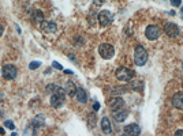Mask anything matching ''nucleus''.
Here are the masks:
<instances>
[{"label":"nucleus","mask_w":183,"mask_h":136,"mask_svg":"<svg viewBox=\"0 0 183 136\" xmlns=\"http://www.w3.org/2000/svg\"><path fill=\"white\" fill-rule=\"evenodd\" d=\"M64 89H62L60 86H55V89L52 91V95H51V106L55 109H59L60 106L63 105L64 102Z\"/></svg>","instance_id":"f257e3e1"},{"label":"nucleus","mask_w":183,"mask_h":136,"mask_svg":"<svg viewBox=\"0 0 183 136\" xmlns=\"http://www.w3.org/2000/svg\"><path fill=\"white\" fill-rule=\"evenodd\" d=\"M148 61V52L142 45H137L134 49V63L137 66H143Z\"/></svg>","instance_id":"f03ea898"},{"label":"nucleus","mask_w":183,"mask_h":136,"mask_svg":"<svg viewBox=\"0 0 183 136\" xmlns=\"http://www.w3.org/2000/svg\"><path fill=\"white\" fill-rule=\"evenodd\" d=\"M116 78L119 79V80L122 82H130L133 80V78L135 76V72L134 71H131L130 68H127V67H119L118 70H116Z\"/></svg>","instance_id":"7ed1b4c3"},{"label":"nucleus","mask_w":183,"mask_h":136,"mask_svg":"<svg viewBox=\"0 0 183 136\" xmlns=\"http://www.w3.org/2000/svg\"><path fill=\"white\" fill-rule=\"evenodd\" d=\"M99 53L103 58L108 60V58L113 57V54H115V48L112 47L111 44H101L99 47Z\"/></svg>","instance_id":"20e7f679"},{"label":"nucleus","mask_w":183,"mask_h":136,"mask_svg":"<svg viewBox=\"0 0 183 136\" xmlns=\"http://www.w3.org/2000/svg\"><path fill=\"white\" fill-rule=\"evenodd\" d=\"M97 20H99V23L101 26H107L113 20V15L107 10H103V11H100L97 14Z\"/></svg>","instance_id":"39448f33"},{"label":"nucleus","mask_w":183,"mask_h":136,"mask_svg":"<svg viewBox=\"0 0 183 136\" xmlns=\"http://www.w3.org/2000/svg\"><path fill=\"white\" fill-rule=\"evenodd\" d=\"M16 75H18V70H16L15 66H12V64H6L3 67V76L8 80H12V79L16 78Z\"/></svg>","instance_id":"423d86ee"},{"label":"nucleus","mask_w":183,"mask_h":136,"mask_svg":"<svg viewBox=\"0 0 183 136\" xmlns=\"http://www.w3.org/2000/svg\"><path fill=\"white\" fill-rule=\"evenodd\" d=\"M145 35H146L148 39H150V41H155L160 37V29L159 26H156V25H149L146 27V30H145Z\"/></svg>","instance_id":"0eeeda50"},{"label":"nucleus","mask_w":183,"mask_h":136,"mask_svg":"<svg viewBox=\"0 0 183 136\" xmlns=\"http://www.w3.org/2000/svg\"><path fill=\"white\" fill-rule=\"evenodd\" d=\"M164 31H165V34L168 35V37H171V38H175V37H178L179 35V27L176 26L175 23H172V22H167L165 23V26H164Z\"/></svg>","instance_id":"6e6552de"},{"label":"nucleus","mask_w":183,"mask_h":136,"mask_svg":"<svg viewBox=\"0 0 183 136\" xmlns=\"http://www.w3.org/2000/svg\"><path fill=\"white\" fill-rule=\"evenodd\" d=\"M40 29L44 31V33L49 34V33H55V31L57 30V26H56L55 22H51V20H44V22L40 25Z\"/></svg>","instance_id":"1a4fd4ad"},{"label":"nucleus","mask_w":183,"mask_h":136,"mask_svg":"<svg viewBox=\"0 0 183 136\" xmlns=\"http://www.w3.org/2000/svg\"><path fill=\"white\" fill-rule=\"evenodd\" d=\"M108 106H109L112 110H118V109H122L124 106V101L120 97H113L108 101Z\"/></svg>","instance_id":"9d476101"},{"label":"nucleus","mask_w":183,"mask_h":136,"mask_svg":"<svg viewBox=\"0 0 183 136\" xmlns=\"http://www.w3.org/2000/svg\"><path fill=\"white\" fill-rule=\"evenodd\" d=\"M124 133H127L130 136H138L141 133V127L138 124H128L124 127Z\"/></svg>","instance_id":"9b49d317"},{"label":"nucleus","mask_w":183,"mask_h":136,"mask_svg":"<svg viewBox=\"0 0 183 136\" xmlns=\"http://www.w3.org/2000/svg\"><path fill=\"white\" fill-rule=\"evenodd\" d=\"M172 105H174V108L183 110V91H178V93L174 94V97H172Z\"/></svg>","instance_id":"f8f14e48"},{"label":"nucleus","mask_w":183,"mask_h":136,"mask_svg":"<svg viewBox=\"0 0 183 136\" xmlns=\"http://www.w3.org/2000/svg\"><path fill=\"white\" fill-rule=\"evenodd\" d=\"M112 114H113V118H115L118 123H122V121H124L126 118H127V116H128L127 110H124L123 108L118 109V110H113V112H112Z\"/></svg>","instance_id":"ddd939ff"},{"label":"nucleus","mask_w":183,"mask_h":136,"mask_svg":"<svg viewBox=\"0 0 183 136\" xmlns=\"http://www.w3.org/2000/svg\"><path fill=\"white\" fill-rule=\"evenodd\" d=\"M101 131H103V133H105V135H108V133H111L112 128H111V123H109V118L108 117H103V120H101Z\"/></svg>","instance_id":"4468645a"},{"label":"nucleus","mask_w":183,"mask_h":136,"mask_svg":"<svg viewBox=\"0 0 183 136\" xmlns=\"http://www.w3.org/2000/svg\"><path fill=\"white\" fill-rule=\"evenodd\" d=\"M77 99L81 102V104H85V102L88 101V93H86V90H84L82 87H78L77 89Z\"/></svg>","instance_id":"2eb2a0df"},{"label":"nucleus","mask_w":183,"mask_h":136,"mask_svg":"<svg viewBox=\"0 0 183 136\" xmlns=\"http://www.w3.org/2000/svg\"><path fill=\"white\" fill-rule=\"evenodd\" d=\"M64 91H66V94H67V95H70V97L75 95L77 87H75V85H74V82H71V80H67V82H66V87H64Z\"/></svg>","instance_id":"dca6fc26"},{"label":"nucleus","mask_w":183,"mask_h":136,"mask_svg":"<svg viewBox=\"0 0 183 136\" xmlns=\"http://www.w3.org/2000/svg\"><path fill=\"white\" fill-rule=\"evenodd\" d=\"M32 19H33L34 23L41 25L43 22H44V14H43V11H41V10H36V11H33Z\"/></svg>","instance_id":"f3484780"},{"label":"nucleus","mask_w":183,"mask_h":136,"mask_svg":"<svg viewBox=\"0 0 183 136\" xmlns=\"http://www.w3.org/2000/svg\"><path fill=\"white\" fill-rule=\"evenodd\" d=\"M44 121H45L44 116H37L36 118L33 120L32 125L34 127V128H38V127H43V125H44Z\"/></svg>","instance_id":"a211bd4d"},{"label":"nucleus","mask_w":183,"mask_h":136,"mask_svg":"<svg viewBox=\"0 0 183 136\" xmlns=\"http://www.w3.org/2000/svg\"><path fill=\"white\" fill-rule=\"evenodd\" d=\"M130 87H133V89L138 90V91H142V89H143V85H142V82H141V80H138V79H135V80H134V82H131V83H130Z\"/></svg>","instance_id":"6ab92c4d"},{"label":"nucleus","mask_w":183,"mask_h":136,"mask_svg":"<svg viewBox=\"0 0 183 136\" xmlns=\"http://www.w3.org/2000/svg\"><path fill=\"white\" fill-rule=\"evenodd\" d=\"M127 91V87H115V90H112V95H119Z\"/></svg>","instance_id":"aec40b11"},{"label":"nucleus","mask_w":183,"mask_h":136,"mask_svg":"<svg viewBox=\"0 0 183 136\" xmlns=\"http://www.w3.org/2000/svg\"><path fill=\"white\" fill-rule=\"evenodd\" d=\"M4 127L8 129H11V131H14L15 129V125H14V123H12L11 120H7V121H4Z\"/></svg>","instance_id":"412c9836"},{"label":"nucleus","mask_w":183,"mask_h":136,"mask_svg":"<svg viewBox=\"0 0 183 136\" xmlns=\"http://www.w3.org/2000/svg\"><path fill=\"white\" fill-rule=\"evenodd\" d=\"M38 67H41L40 61H32L30 64H29V68H30V70H37Z\"/></svg>","instance_id":"4be33fe9"},{"label":"nucleus","mask_w":183,"mask_h":136,"mask_svg":"<svg viewBox=\"0 0 183 136\" xmlns=\"http://www.w3.org/2000/svg\"><path fill=\"white\" fill-rule=\"evenodd\" d=\"M88 20H89V23H90V25H94V12H93V11H92L90 15L88 16Z\"/></svg>","instance_id":"5701e85b"},{"label":"nucleus","mask_w":183,"mask_h":136,"mask_svg":"<svg viewBox=\"0 0 183 136\" xmlns=\"http://www.w3.org/2000/svg\"><path fill=\"white\" fill-rule=\"evenodd\" d=\"M171 4L174 7H179L180 4H182V0H171Z\"/></svg>","instance_id":"b1692460"},{"label":"nucleus","mask_w":183,"mask_h":136,"mask_svg":"<svg viewBox=\"0 0 183 136\" xmlns=\"http://www.w3.org/2000/svg\"><path fill=\"white\" fill-rule=\"evenodd\" d=\"M52 66H53V68H56V70H63L62 64H59L57 61H53V63H52Z\"/></svg>","instance_id":"393cba45"},{"label":"nucleus","mask_w":183,"mask_h":136,"mask_svg":"<svg viewBox=\"0 0 183 136\" xmlns=\"http://www.w3.org/2000/svg\"><path fill=\"white\" fill-rule=\"evenodd\" d=\"M93 3H94L96 6H101V4L105 3V0H93Z\"/></svg>","instance_id":"a878e982"},{"label":"nucleus","mask_w":183,"mask_h":136,"mask_svg":"<svg viewBox=\"0 0 183 136\" xmlns=\"http://www.w3.org/2000/svg\"><path fill=\"white\" fill-rule=\"evenodd\" d=\"M99 109H100V104H99V102H94V105H93V110H94V112H97Z\"/></svg>","instance_id":"bb28decb"},{"label":"nucleus","mask_w":183,"mask_h":136,"mask_svg":"<svg viewBox=\"0 0 183 136\" xmlns=\"http://www.w3.org/2000/svg\"><path fill=\"white\" fill-rule=\"evenodd\" d=\"M174 136H183V129H179V131H176Z\"/></svg>","instance_id":"cd10ccee"},{"label":"nucleus","mask_w":183,"mask_h":136,"mask_svg":"<svg viewBox=\"0 0 183 136\" xmlns=\"http://www.w3.org/2000/svg\"><path fill=\"white\" fill-rule=\"evenodd\" d=\"M3 31H4V26L0 23V37H1V34H3Z\"/></svg>","instance_id":"c85d7f7f"},{"label":"nucleus","mask_w":183,"mask_h":136,"mask_svg":"<svg viewBox=\"0 0 183 136\" xmlns=\"http://www.w3.org/2000/svg\"><path fill=\"white\" fill-rule=\"evenodd\" d=\"M0 135H4V129L3 128H0Z\"/></svg>","instance_id":"c756f323"},{"label":"nucleus","mask_w":183,"mask_h":136,"mask_svg":"<svg viewBox=\"0 0 183 136\" xmlns=\"http://www.w3.org/2000/svg\"><path fill=\"white\" fill-rule=\"evenodd\" d=\"M122 136H130V135H127V133H123V135H122Z\"/></svg>","instance_id":"7c9ffc66"},{"label":"nucleus","mask_w":183,"mask_h":136,"mask_svg":"<svg viewBox=\"0 0 183 136\" xmlns=\"http://www.w3.org/2000/svg\"><path fill=\"white\" fill-rule=\"evenodd\" d=\"M180 12H182V14H183V7H182V8H180Z\"/></svg>","instance_id":"2f4dec72"},{"label":"nucleus","mask_w":183,"mask_h":136,"mask_svg":"<svg viewBox=\"0 0 183 136\" xmlns=\"http://www.w3.org/2000/svg\"><path fill=\"white\" fill-rule=\"evenodd\" d=\"M182 67H183V63H182Z\"/></svg>","instance_id":"473e14b6"}]
</instances>
